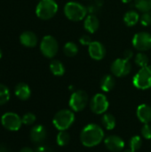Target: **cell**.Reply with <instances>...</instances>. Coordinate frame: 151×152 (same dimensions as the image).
Returning a JSON list of instances; mask_svg holds the SVG:
<instances>
[{
	"label": "cell",
	"instance_id": "obj_28",
	"mask_svg": "<svg viewBox=\"0 0 151 152\" xmlns=\"http://www.w3.org/2000/svg\"><path fill=\"white\" fill-rule=\"evenodd\" d=\"M142 139L141 136L134 135V136H133L131 138L130 142H129L130 150L136 152L142 148Z\"/></svg>",
	"mask_w": 151,
	"mask_h": 152
},
{
	"label": "cell",
	"instance_id": "obj_38",
	"mask_svg": "<svg viewBox=\"0 0 151 152\" xmlns=\"http://www.w3.org/2000/svg\"><path fill=\"white\" fill-rule=\"evenodd\" d=\"M123 152H135V151H132V150H127V151H123Z\"/></svg>",
	"mask_w": 151,
	"mask_h": 152
},
{
	"label": "cell",
	"instance_id": "obj_7",
	"mask_svg": "<svg viewBox=\"0 0 151 152\" xmlns=\"http://www.w3.org/2000/svg\"><path fill=\"white\" fill-rule=\"evenodd\" d=\"M1 125L11 132H16L20 129L22 124L21 118L14 112H6L1 117Z\"/></svg>",
	"mask_w": 151,
	"mask_h": 152
},
{
	"label": "cell",
	"instance_id": "obj_32",
	"mask_svg": "<svg viewBox=\"0 0 151 152\" xmlns=\"http://www.w3.org/2000/svg\"><path fill=\"white\" fill-rule=\"evenodd\" d=\"M79 42L83 45H89L93 41H92V38H91L90 36H88V35H83L79 38Z\"/></svg>",
	"mask_w": 151,
	"mask_h": 152
},
{
	"label": "cell",
	"instance_id": "obj_34",
	"mask_svg": "<svg viewBox=\"0 0 151 152\" xmlns=\"http://www.w3.org/2000/svg\"><path fill=\"white\" fill-rule=\"evenodd\" d=\"M133 57V52L130 49H127L124 52V59L129 61Z\"/></svg>",
	"mask_w": 151,
	"mask_h": 152
},
{
	"label": "cell",
	"instance_id": "obj_14",
	"mask_svg": "<svg viewBox=\"0 0 151 152\" xmlns=\"http://www.w3.org/2000/svg\"><path fill=\"white\" fill-rule=\"evenodd\" d=\"M47 135L46 129L44 126L42 125H36L34 126L29 134V137L32 142L34 143H41L43 142Z\"/></svg>",
	"mask_w": 151,
	"mask_h": 152
},
{
	"label": "cell",
	"instance_id": "obj_37",
	"mask_svg": "<svg viewBox=\"0 0 151 152\" xmlns=\"http://www.w3.org/2000/svg\"><path fill=\"white\" fill-rule=\"evenodd\" d=\"M123 3H125V4H128V3H130L131 1H133V0H121Z\"/></svg>",
	"mask_w": 151,
	"mask_h": 152
},
{
	"label": "cell",
	"instance_id": "obj_1",
	"mask_svg": "<svg viewBox=\"0 0 151 152\" xmlns=\"http://www.w3.org/2000/svg\"><path fill=\"white\" fill-rule=\"evenodd\" d=\"M104 139V131L97 124H88L80 134L82 144L87 148H93L100 144Z\"/></svg>",
	"mask_w": 151,
	"mask_h": 152
},
{
	"label": "cell",
	"instance_id": "obj_39",
	"mask_svg": "<svg viewBox=\"0 0 151 152\" xmlns=\"http://www.w3.org/2000/svg\"><path fill=\"white\" fill-rule=\"evenodd\" d=\"M2 58V51H1V49H0V59Z\"/></svg>",
	"mask_w": 151,
	"mask_h": 152
},
{
	"label": "cell",
	"instance_id": "obj_3",
	"mask_svg": "<svg viewBox=\"0 0 151 152\" xmlns=\"http://www.w3.org/2000/svg\"><path fill=\"white\" fill-rule=\"evenodd\" d=\"M58 11V4L54 0H40L36 8V16L44 20L52 19Z\"/></svg>",
	"mask_w": 151,
	"mask_h": 152
},
{
	"label": "cell",
	"instance_id": "obj_9",
	"mask_svg": "<svg viewBox=\"0 0 151 152\" xmlns=\"http://www.w3.org/2000/svg\"><path fill=\"white\" fill-rule=\"evenodd\" d=\"M133 45L139 52H146L151 49V34L146 31L136 33L133 37Z\"/></svg>",
	"mask_w": 151,
	"mask_h": 152
},
{
	"label": "cell",
	"instance_id": "obj_2",
	"mask_svg": "<svg viewBox=\"0 0 151 152\" xmlns=\"http://www.w3.org/2000/svg\"><path fill=\"white\" fill-rule=\"evenodd\" d=\"M75 121V114L70 110H61L58 111L53 118V124L59 131L68 130Z\"/></svg>",
	"mask_w": 151,
	"mask_h": 152
},
{
	"label": "cell",
	"instance_id": "obj_27",
	"mask_svg": "<svg viewBox=\"0 0 151 152\" xmlns=\"http://www.w3.org/2000/svg\"><path fill=\"white\" fill-rule=\"evenodd\" d=\"M149 62H150V59L148 57L147 54H145L143 52H140L136 54L135 56V63L141 67V68H143V67H146V66H149Z\"/></svg>",
	"mask_w": 151,
	"mask_h": 152
},
{
	"label": "cell",
	"instance_id": "obj_13",
	"mask_svg": "<svg viewBox=\"0 0 151 152\" xmlns=\"http://www.w3.org/2000/svg\"><path fill=\"white\" fill-rule=\"evenodd\" d=\"M88 53L92 59L95 61H101L106 55V48L101 42L93 41L88 45Z\"/></svg>",
	"mask_w": 151,
	"mask_h": 152
},
{
	"label": "cell",
	"instance_id": "obj_26",
	"mask_svg": "<svg viewBox=\"0 0 151 152\" xmlns=\"http://www.w3.org/2000/svg\"><path fill=\"white\" fill-rule=\"evenodd\" d=\"M136 8L142 12H147L151 10V0H134Z\"/></svg>",
	"mask_w": 151,
	"mask_h": 152
},
{
	"label": "cell",
	"instance_id": "obj_23",
	"mask_svg": "<svg viewBox=\"0 0 151 152\" xmlns=\"http://www.w3.org/2000/svg\"><path fill=\"white\" fill-rule=\"evenodd\" d=\"M63 52L66 56L74 57L78 53V46L74 42H68L63 47Z\"/></svg>",
	"mask_w": 151,
	"mask_h": 152
},
{
	"label": "cell",
	"instance_id": "obj_12",
	"mask_svg": "<svg viewBox=\"0 0 151 152\" xmlns=\"http://www.w3.org/2000/svg\"><path fill=\"white\" fill-rule=\"evenodd\" d=\"M106 148L111 152H120L125 148L124 140L118 135H109L104 139Z\"/></svg>",
	"mask_w": 151,
	"mask_h": 152
},
{
	"label": "cell",
	"instance_id": "obj_30",
	"mask_svg": "<svg viewBox=\"0 0 151 152\" xmlns=\"http://www.w3.org/2000/svg\"><path fill=\"white\" fill-rule=\"evenodd\" d=\"M142 135L146 140L151 139V126L150 124H144L142 128Z\"/></svg>",
	"mask_w": 151,
	"mask_h": 152
},
{
	"label": "cell",
	"instance_id": "obj_11",
	"mask_svg": "<svg viewBox=\"0 0 151 152\" xmlns=\"http://www.w3.org/2000/svg\"><path fill=\"white\" fill-rule=\"evenodd\" d=\"M109 106V101L103 94H96L90 102L91 110L97 115L105 113L108 110Z\"/></svg>",
	"mask_w": 151,
	"mask_h": 152
},
{
	"label": "cell",
	"instance_id": "obj_16",
	"mask_svg": "<svg viewBox=\"0 0 151 152\" xmlns=\"http://www.w3.org/2000/svg\"><path fill=\"white\" fill-rule=\"evenodd\" d=\"M20 42L26 47H35L37 44V37L32 31H24L20 36Z\"/></svg>",
	"mask_w": 151,
	"mask_h": 152
},
{
	"label": "cell",
	"instance_id": "obj_18",
	"mask_svg": "<svg viewBox=\"0 0 151 152\" xmlns=\"http://www.w3.org/2000/svg\"><path fill=\"white\" fill-rule=\"evenodd\" d=\"M14 94L17 98L21 101H27L31 95V90L29 86L25 83H19L14 87Z\"/></svg>",
	"mask_w": 151,
	"mask_h": 152
},
{
	"label": "cell",
	"instance_id": "obj_35",
	"mask_svg": "<svg viewBox=\"0 0 151 152\" xmlns=\"http://www.w3.org/2000/svg\"><path fill=\"white\" fill-rule=\"evenodd\" d=\"M0 152H11L10 150L4 145V144H1L0 143Z\"/></svg>",
	"mask_w": 151,
	"mask_h": 152
},
{
	"label": "cell",
	"instance_id": "obj_29",
	"mask_svg": "<svg viewBox=\"0 0 151 152\" xmlns=\"http://www.w3.org/2000/svg\"><path fill=\"white\" fill-rule=\"evenodd\" d=\"M22 119V124L23 125H26V126H31L33 125L35 122H36V116L35 114L31 113V112H28L26 114L23 115V117L21 118Z\"/></svg>",
	"mask_w": 151,
	"mask_h": 152
},
{
	"label": "cell",
	"instance_id": "obj_25",
	"mask_svg": "<svg viewBox=\"0 0 151 152\" xmlns=\"http://www.w3.org/2000/svg\"><path fill=\"white\" fill-rule=\"evenodd\" d=\"M9 100H10L9 88L4 85L0 84V106L7 103L9 102Z\"/></svg>",
	"mask_w": 151,
	"mask_h": 152
},
{
	"label": "cell",
	"instance_id": "obj_20",
	"mask_svg": "<svg viewBox=\"0 0 151 152\" xmlns=\"http://www.w3.org/2000/svg\"><path fill=\"white\" fill-rule=\"evenodd\" d=\"M140 20V16L135 11H128L124 15V22L127 27L135 26Z\"/></svg>",
	"mask_w": 151,
	"mask_h": 152
},
{
	"label": "cell",
	"instance_id": "obj_21",
	"mask_svg": "<svg viewBox=\"0 0 151 152\" xmlns=\"http://www.w3.org/2000/svg\"><path fill=\"white\" fill-rule=\"evenodd\" d=\"M50 70L54 76L61 77L65 73V67L61 61L58 60H53L50 63Z\"/></svg>",
	"mask_w": 151,
	"mask_h": 152
},
{
	"label": "cell",
	"instance_id": "obj_4",
	"mask_svg": "<svg viewBox=\"0 0 151 152\" xmlns=\"http://www.w3.org/2000/svg\"><path fill=\"white\" fill-rule=\"evenodd\" d=\"M64 13L69 20L72 21H79L85 19L87 10L82 4L71 1L65 4Z\"/></svg>",
	"mask_w": 151,
	"mask_h": 152
},
{
	"label": "cell",
	"instance_id": "obj_8",
	"mask_svg": "<svg viewBox=\"0 0 151 152\" xmlns=\"http://www.w3.org/2000/svg\"><path fill=\"white\" fill-rule=\"evenodd\" d=\"M88 94L83 90L75 91L69 98V107L73 111H82L88 104Z\"/></svg>",
	"mask_w": 151,
	"mask_h": 152
},
{
	"label": "cell",
	"instance_id": "obj_17",
	"mask_svg": "<svg viewBox=\"0 0 151 152\" xmlns=\"http://www.w3.org/2000/svg\"><path fill=\"white\" fill-rule=\"evenodd\" d=\"M99 27H100V21L97 16L93 14H90L87 17H85L84 21V28L88 33L90 34L95 33L98 30Z\"/></svg>",
	"mask_w": 151,
	"mask_h": 152
},
{
	"label": "cell",
	"instance_id": "obj_40",
	"mask_svg": "<svg viewBox=\"0 0 151 152\" xmlns=\"http://www.w3.org/2000/svg\"><path fill=\"white\" fill-rule=\"evenodd\" d=\"M39 1H40V0H39Z\"/></svg>",
	"mask_w": 151,
	"mask_h": 152
},
{
	"label": "cell",
	"instance_id": "obj_24",
	"mask_svg": "<svg viewBox=\"0 0 151 152\" xmlns=\"http://www.w3.org/2000/svg\"><path fill=\"white\" fill-rule=\"evenodd\" d=\"M70 141V135L66 131H60L56 136V142L59 146L63 147L69 144Z\"/></svg>",
	"mask_w": 151,
	"mask_h": 152
},
{
	"label": "cell",
	"instance_id": "obj_6",
	"mask_svg": "<svg viewBox=\"0 0 151 152\" xmlns=\"http://www.w3.org/2000/svg\"><path fill=\"white\" fill-rule=\"evenodd\" d=\"M59 50V45L57 40L53 36H45L43 37L40 43V51L42 54L49 59L53 58Z\"/></svg>",
	"mask_w": 151,
	"mask_h": 152
},
{
	"label": "cell",
	"instance_id": "obj_36",
	"mask_svg": "<svg viewBox=\"0 0 151 152\" xmlns=\"http://www.w3.org/2000/svg\"><path fill=\"white\" fill-rule=\"evenodd\" d=\"M20 152H35L31 148H29V147H23Z\"/></svg>",
	"mask_w": 151,
	"mask_h": 152
},
{
	"label": "cell",
	"instance_id": "obj_10",
	"mask_svg": "<svg viewBox=\"0 0 151 152\" xmlns=\"http://www.w3.org/2000/svg\"><path fill=\"white\" fill-rule=\"evenodd\" d=\"M111 73L117 77H126L132 70V65L129 61L122 58H118L115 60L110 66Z\"/></svg>",
	"mask_w": 151,
	"mask_h": 152
},
{
	"label": "cell",
	"instance_id": "obj_19",
	"mask_svg": "<svg viewBox=\"0 0 151 152\" xmlns=\"http://www.w3.org/2000/svg\"><path fill=\"white\" fill-rule=\"evenodd\" d=\"M116 85V81L113 76L111 75H105L101 79V88L103 92H109L111 91Z\"/></svg>",
	"mask_w": 151,
	"mask_h": 152
},
{
	"label": "cell",
	"instance_id": "obj_31",
	"mask_svg": "<svg viewBox=\"0 0 151 152\" xmlns=\"http://www.w3.org/2000/svg\"><path fill=\"white\" fill-rule=\"evenodd\" d=\"M140 20H141V23L143 26H150L151 24V14L149 12H144L140 17Z\"/></svg>",
	"mask_w": 151,
	"mask_h": 152
},
{
	"label": "cell",
	"instance_id": "obj_5",
	"mask_svg": "<svg viewBox=\"0 0 151 152\" xmlns=\"http://www.w3.org/2000/svg\"><path fill=\"white\" fill-rule=\"evenodd\" d=\"M133 86L140 90L151 88V66L141 68L133 79Z\"/></svg>",
	"mask_w": 151,
	"mask_h": 152
},
{
	"label": "cell",
	"instance_id": "obj_22",
	"mask_svg": "<svg viewBox=\"0 0 151 152\" xmlns=\"http://www.w3.org/2000/svg\"><path fill=\"white\" fill-rule=\"evenodd\" d=\"M101 124L107 130H113L116 126V118L110 113H105L101 118Z\"/></svg>",
	"mask_w": 151,
	"mask_h": 152
},
{
	"label": "cell",
	"instance_id": "obj_15",
	"mask_svg": "<svg viewBox=\"0 0 151 152\" xmlns=\"http://www.w3.org/2000/svg\"><path fill=\"white\" fill-rule=\"evenodd\" d=\"M137 118L142 124H150L151 122V107L148 104H141L136 110Z\"/></svg>",
	"mask_w": 151,
	"mask_h": 152
},
{
	"label": "cell",
	"instance_id": "obj_33",
	"mask_svg": "<svg viewBox=\"0 0 151 152\" xmlns=\"http://www.w3.org/2000/svg\"><path fill=\"white\" fill-rule=\"evenodd\" d=\"M35 152H54L53 150L46 145H41V146H38Z\"/></svg>",
	"mask_w": 151,
	"mask_h": 152
}]
</instances>
